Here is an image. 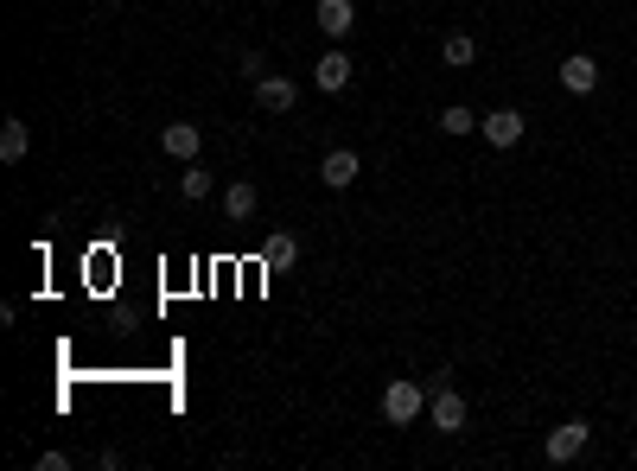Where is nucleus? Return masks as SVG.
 <instances>
[{
  "label": "nucleus",
  "mask_w": 637,
  "mask_h": 471,
  "mask_svg": "<svg viewBox=\"0 0 637 471\" xmlns=\"http://www.w3.org/2000/svg\"><path fill=\"white\" fill-rule=\"evenodd\" d=\"M421 414H427V389H421V382H389V389H383V421L389 427H415Z\"/></svg>",
  "instance_id": "1"
},
{
  "label": "nucleus",
  "mask_w": 637,
  "mask_h": 471,
  "mask_svg": "<svg viewBox=\"0 0 637 471\" xmlns=\"http://www.w3.org/2000/svg\"><path fill=\"white\" fill-rule=\"evenodd\" d=\"M466 414L472 408H466V395H459L453 382H440V389L427 395V421H434L440 433H466Z\"/></svg>",
  "instance_id": "2"
},
{
  "label": "nucleus",
  "mask_w": 637,
  "mask_h": 471,
  "mask_svg": "<svg viewBox=\"0 0 637 471\" xmlns=\"http://www.w3.org/2000/svg\"><path fill=\"white\" fill-rule=\"evenodd\" d=\"M478 134L504 153V147H516V141L529 134V121H523V109H491V115H478Z\"/></svg>",
  "instance_id": "3"
},
{
  "label": "nucleus",
  "mask_w": 637,
  "mask_h": 471,
  "mask_svg": "<svg viewBox=\"0 0 637 471\" xmlns=\"http://www.w3.org/2000/svg\"><path fill=\"white\" fill-rule=\"evenodd\" d=\"M587 440H593V427H587V421H561L555 433H548V446H542V452H548V465H574L580 452H587Z\"/></svg>",
  "instance_id": "4"
},
{
  "label": "nucleus",
  "mask_w": 637,
  "mask_h": 471,
  "mask_svg": "<svg viewBox=\"0 0 637 471\" xmlns=\"http://www.w3.org/2000/svg\"><path fill=\"white\" fill-rule=\"evenodd\" d=\"M561 90H567V96H593V90H599V58H587V51H567V58H561Z\"/></svg>",
  "instance_id": "5"
},
{
  "label": "nucleus",
  "mask_w": 637,
  "mask_h": 471,
  "mask_svg": "<svg viewBox=\"0 0 637 471\" xmlns=\"http://www.w3.org/2000/svg\"><path fill=\"white\" fill-rule=\"evenodd\" d=\"M294 102H300L294 77H255V109H262V115H287Z\"/></svg>",
  "instance_id": "6"
},
{
  "label": "nucleus",
  "mask_w": 637,
  "mask_h": 471,
  "mask_svg": "<svg viewBox=\"0 0 637 471\" xmlns=\"http://www.w3.org/2000/svg\"><path fill=\"white\" fill-rule=\"evenodd\" d=\"M313 26H319L332 45H344V39H351V26H357V7H351V0H319V7H313Z\"/></svg>",
  "instance_id": "7"
},
{
  "label": "nucleus",
  "mask_w": 637,
  "mask_h": 471,
  "mask_svg": "<svg viewBox=\"0 0 637 471\" xmlns=\"http://www.w3.org/2000/svg\"><path fill=\"white\" fill-rule=\"evenodd\" d=\"M351 77H357V64H351V58H344V45H332V51H325V58L313 64V83H319V90H325V96H338V90H351Z\"/></svg>",
  "instance_id": "8"
},
{
  "label": "nucleus",
  "mask_w": 637,
  "mask_h": 471,
  "mask_svg": "<svg viewBox=\"0 0 637 471\" xmlns=\"http://www.w3.org/2000/svg\"><path fill=\"white\" fill-rule=\"evenodd\" d=\"M357 172H364V160H357L351 147H332V153H325V160H319V179L332 185V191H344V185H357Z\"/></svg>",
  "instance_id": "9"
},
{
  "label": "nucleus",
  "mask_w": 637,
  "mask_h": 471,
  "mask_svg": "<svg viewBox=\"0 0 637 471\" xmlns=\"http://www.w3.org/2000/svg\"><path fill=\"white\" fill-rule=\"evenodd\" d=\"M160 147L172 153V160H198V147H204V134H198V121H166V134H160Z\"/></svg>",
  "instance_id": "10"
},
{
  "label": "nucleus",
  "mask_w": 637,
  "mask_h": 471,
  "mask_svg": "<svg viewBox=\"0 0 637 471\" xmlns=\"http://www.w3.org/2000/svg\"><path fill=\"white\" fill-rule=\"evenodd\" d=\"M255 204H262V191H255L249 179H236L230 191H223V217H230V223H249V217H255Z\"/></svg>",
  "instance_id": "11"
},
{
  "label": "nucleus",
  "mask_w": 637,
  "mask_h": 471,
  "mask_svg": "<svg viewBox=\"0 0 637 471\" xmlns=\"http://www.w3.org/2000/svg\"><path fill=\"white\" fill-rule=\"evenodd\" d=\"M294 261H300V236H268L262 242V268H294Z\"/></svg>",
  "instance_id": "12"
},
{
  "label": "nucleus",
  "mask_w": 637,
  "mask_h": 471,
  "mask_svg": "<svg viewBox=\"0 0 637 471\" xmlns=\"http://www.w3.org/2000/svg\"><path fill=\"white\" fill-rule=\"evenodd\" d=\"M440 58L453 64V71H466V64L478 58V39H472V32H446V39H440Z\"/></svg>",
  "instance_id": "13"
},
{
  "label": "nucleus",
  "mask_w": 637,
  "mask_h": 471,
  "mask_svg": "<svg viewBox=\"0 0 637 471\" xmlns=\"http://www.w3.org/2000/svg\"><path fill=\"white\" fill-rule=\"evenodd\" d=\"M26 147H32L26 121H7V128H0V160H7V166H20V160H26Z\"/></svg>",
  "instance_id": "14"
},
{
  "label": "nucleus",
  "mask_w": 637,
  "mask_h": 471,
  "mask_svg": "<svg viewBox=\"0 0 637 471\" xmlns=\"http://www.w3.org/2000/svg\"><path fill=\"white\" fill-rule=\"evenodd\" d=\"M179 198H192V204L211 198V172H204L198 160H185V172H179Z\"/></svg>",
  "instance_id": "15"
},
{
  "label": "nucleus",
  "mask_w": 637,
  "mask_h": 471,
  "mask_svg": "<svg viewBox=\"0 0 637 471\" xmlns=\"http://www.w3.org/2000/svg\"><path fill=\"white\" fill-rule=\"evenodd\" d=\"M440 128H446V134H472L478 115L466 109V102H446V109H440Z\"/></svg>",
  "instance_id": "16"
},
{
  "label": "nucleus",
  "mask_w": 637,
  "mask_h": 471,
  "mask_svg": "<svg viewBox=\"0 0 637 471\" xmlns=\"http://www.w3.org/2000/svg\"><path fill=\"white\" fill-rule=\"evenodd\" d=\"M39 471H71V452H58V446L39 452Z\"/></svg>",
  "instance_id": "17"
},
{
  "label": "nucleus",
  "mask_w": 637,
  "mask_h": 471,
  "mask_svg": "<svg viewBox=\"0 0 637 471\" xmlns=\"http://www.w3.org/2000/svg\"><path fill=\"white\" fill-rule=\"evenodd\" d=\"M243 77H268V58H262V51H243Z\"/></svg>",
  "instance_id": "18"
},
{
  "label": "nucleus",
  "mask_w": 637,
  "mask_h": 471,
  "mask_svg": "<svg viewBox=\"0 0 637 471\" xmlns=\"http://www.w3.org/2000/svg\"><path fill=\"white\" fill-rule=\"evenodd\" d=\"M109 7H122V0H109Z\"/></svg>",
  "instance_id": "19"
}]
</instances>
